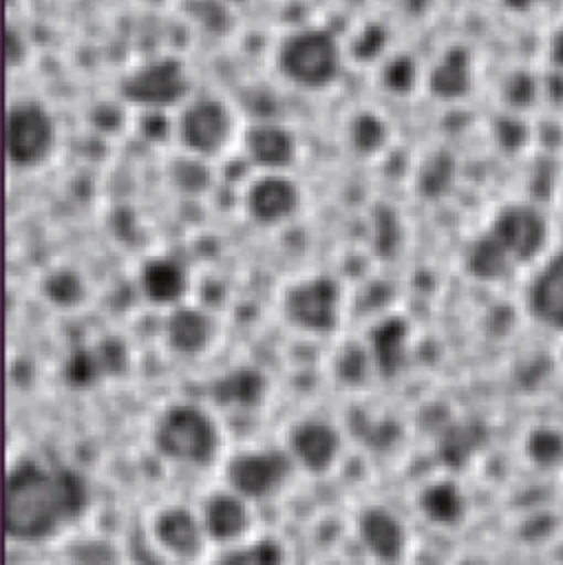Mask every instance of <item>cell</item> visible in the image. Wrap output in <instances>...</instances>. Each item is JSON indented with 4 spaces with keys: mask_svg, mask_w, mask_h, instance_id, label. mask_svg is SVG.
Returning <instances> with one entry per match:
<instances>
[{
    "mask_svg": "<svg viewBox=\"0 0 563 565\" xmlns=\"http://www.w3.org/2000/svg\"><path fill=\"white\" fill-rule=\"evenodd\" d=\"M88 505L84 477L71 466L20 459L4 483V530L15 541H42L77 521Z\"/></svg>",
    "mask_w": 563,
    "mask_h": 565,
    "instance_id": "6da1fadb",
    "label": "cell"
},
{
    "mask_svg": "<svg viewBox=\"0 0 563 565\" xmlns=\"http://www.w3.org/2000/svg\"><path fill=\"white\" fill-rule=\"evenodd\" d=\"M276 64L280 75L291 84L307 90H320L338 79L342 68V49L331 31L305 26L283 38Z\"/></svg>",
    "mask_w": 563,
    "mask_h": 565,
    "instance_id": "7a4b0ae2",
    "label": "cell"
},
{
    "mask_svg": "<svg viewBox=\"0 0 563 565\" xmlns=\"http://www.w3.org/2000/svg\"><path fill=\"white\" fill-rule=\"evenodd\" d=\"M192 88L190 73L179 57L161 55L130 68L119 79V95L139 110H168L185 104Z\"/></svg>",
    "mask_w": 563,
    "mask_h": 565,
    "instance_id": "3957f363",
    "label": "cell"
},
{
    "mask_svg": "<svg viewBox=\"0 0 563 565\" xmlns=\"http://www.w3.org/2000/svg\"><path fill=\"white\" fill-rule=\"evenodd\" d=\"M157 450L174 461L208 463L219 446L214 422L192 404L170 406L155 426Z\"/></svg>",
    "mask_w": 563,
    "mask_h": 565,
    "instance_id": "277c9868",
    "label": "cell"
},
{
    "mask_svg": "<svg viewBox=\"0 0 563 565\" xmlns=\"http://www.w3.org/2000/svg\"><path fill=\"white\" fill-rule=\"evenodd\" d=\"M55 146V124L38 99H15L4 117V154L9 166L26 170L44 163Z\"/></svg>",
    "mask_w": 563,
    "mask_h": 565,
    "instance_id": "5b68a950",
    "label": "cell"
},
{
    "mask_svg": "<svg viewBox=\"0 0 563 565\" xmlns=\"http://www.w3.org/2000/svg\"><path fill=\"white\" fill-rule=\"evenodd\" d=\"M234 132V115L216 97L188 99L174 119V135L185 152L212 159L225 150Z\"/></svg>",
    "mask_w": 563,
    "mask_h": 565,
    "instance_id": "8992f818",
    "label": "cell"
},
{
    "mask_svg": "<svg viewBox=\"0 0 563 565\" xmlns=\"http://www.w3.org/2000/svg\"><path fill=\"white\" fill-rule=\"evenodd\" d=\"M340 285L333 276L316 274L298 280L285 294L283 309L291 324L309 333H329L340 320Z\"/></svg>",
    "mask_w": 563,
    "mask_h": 565,
    "instance_id": "52a82bcc",
    "label": "cell"
},
{
    "mask_svg": "<svg viewBox=\"0 0 563 565\" xmlns=\"http://www.w3.org/2000/svg\"><path fill=\"white\" fill-rule=\"evenodd\" d=\"M289 468V457L280 450H249L230 459L227 483L243 499H261L285 483Z\"/></svg>",
    "mask_w": 563,
    "mask_h": 565,
    "instance_id": "ba28073f",
    "label": "cell"
},
{
    "mask_svg": "<svg viewBox=\"0 0 563 565\" xmlns=\"http://www.w3.org/2000/svg\"><path fill=\"white\" fill-rule=\"evenodd\" d=\"M243 205L258 225H278L296 214L300 190L285 172H261L245 188Z\"/></svg>",
    "mask_w": 563,
    "mask_h": 565,
    "instance_id": "9c48e42d",
    "label": "cell"
},
{
    "mask_svg": "<svg viewBox=\"0 0 563 565\" xmlns=\"http://www.w3.org/2000/svg\"><path fill=\"white\" fill-rule=\"evenodd\" d=\"M243 154L261 172H283L296 159V139L274 119L254 121L243 135Z\"/></svg>",
    "mask_w": 563,
    "mask_h": 565,
    "instance_id": "30bf717a",
    "label": "cell"
},
{
    "mask_svg": "<svg viewBox=\"0 0 563 565\" xmlns=\"http://www.w3.org/2000/svg\"><path fill=\"white\" fill-rule=\"evenodd\" d=\"M490 234L508 252L512 263H517L539 252L543 243V223L532 207L508 205L495 216Z\"/></svg>",
    "mask_w": 563,
    "mask_h": 565,
    "instance_id": "8fae6325",
    "label": "cell"
},
{
    "mask_svg": "<svg viewBox=\"0 0 563 565\" xmlns=\"http://www.w3.org/2000/svg\"><path fill=\"white\" fill-rule=\"evenodd\" d=\"M188 271L172 256H152L141 263L137 271V287L141 296L159 307H177L188 294Z\"/></svg>",
    "mask_w": 563,
    "mask_h": 565,
    "instance_id": "7c38bea8",
    "label": "cell"
},
{
    "mask_svg": "<svg viewBox=\"0 0 563 565\" xmlns=\"http://www.w3.org/2000/svg\"><path fill=\"white\" fill-rule=\"evenodd\" d=\"M289 448L294 459L311 472H325L338 457L340 435L320 419H307L289 430Z\"/></svg>",
    "mask_w": 563,
    "mask_h": 565,
    "instance_id": "4fadbf2b",
    "label": "cell"
},
{
    "mask_svg": "<svg viewBox=\"0 0 563 565\" xmlns=\"http://www.w3.org/2000/svg\"><path fill=\"white\" fill-rule=\"evenodd\" d=\"M406 340H408V324L400 316L380 318L367 335V351L371 355L373 369L380 375H395L406 355Z\"/></svg>",
    "mask_w": 563,
    "mask_h": 565,
    "instance_id": "5bb4252c",
    "label": "cell"
},
{
    "mask_svg": "<svg viewBox=\"0 0 563 565\" xmlns=\"http://www.w3.org/2000/svg\"><path fill=\"white\" fill-rule=\"evenodd\" d=\"M358 532L367 550L384 561L395 563L402 558L406 534L395 514L384 508H367L358 519Z\"/></svg>",
    "mask_w": 563,
    "mask_h": 565,
    "instance_id": "9a60e30c",
    "label": "cell"
},
{
    "mask_svg": "<svg viewBox=\"0 0 563 565\" xmlns=\"http://www.w3.org/2000/svg\"><path fill=\"white\" fill-rule=\"evenodd\" d=\"M212 338V322L208 313L192 305L172 307L166 320V340L172 351L181 355H199Z\"/></svg>",
    "mask_w": 563,
    "mask_h": 565,
    "instance_id": "2e32d148",
    "label": "cell"
},
{
    "mask_svg": "<svg viewBox=\"0 0 563 565\" xmlns=\"http://www.w3.org/2000/svg\"><path fill=\"white\" fill-rule=\"evenodd\" d=\"M203 525L185 508H168L155 519V539L174 556L188 558L201 550Z\"/></svg>",
    "mask_w": 563,
    "mask_h": 565,
    "instance_id": "e0dca14e",
    "label": "cell"
},
{
    "mask_svg": "<svg viewBox=\"0 0 563 565\" xmlns=\"http://www.w3.org/2000/svg\"><path fill=\"white\" fill-rule=\"evenodd\" d=\"M265 386L267 384L261 371L252 366H238L219 375L210 386V395L221 406L252 408L263 402Z\"/></svg>",
    "mask_w": 563,
    "mask_h": 565,
    "instance_id": "ac0fdd59",
    "label": "cell"
},
{
    "mask_svg": "<svg viewBox=\"0 0 563 565\" xmlns=\"http://www.w3.org/2000/svg\"><path fill=\"white\" fill-rule=\"evenodd\" d=\"M247 527V510L236 492H214L203 508V530L214 541H234Z\"/></svg>",
    "mask_w": 563,
    "mask_h": 565,
    "instance_id": "d6986e66",
    "label": "cell"
},
{
    "mask_svg": "<svg viewBox=\"0 0 563 565\" xmlns=\"http://www.w3.org/2000/svg\"><path fill=\"white\" fill-rule=\"evenodd\" d=\"M472 68L468 51L461 46L446 49L428 75V90L439 99H459L470 90Z\"/></svg>",
    "mask_w": 563,
    "mask_h": 565,
    "instance_id": "ffe728a7",
    "label": "cell"
},
{
    "mask_svg": "<svg viewBox=\"0 0 563 565\" xmlns=\"http://www.w3.org/2000/svg\"><path fill=\"white\" fill-rule=\"evenodd\" d=\"M389 139L386 121L373 110H358L347 121V143L360 157L378 154Z\"/></svg>",
    "mask_w": 563,
    "mask_h": 565,
    "instance_id": "44dd1931",
    "label": "cell"
},
{
    "mask_svg": "<svg viewBox=\"0 0 563 565\" xmlns=\"http://www.w3.org/2000/svg\"><path fill=\"white\" fill-rule=\"evenodd\" d=\"M510 265L512 258L490 232L477 236L466 252V269L481 280L501 278Z\"/></svg>",
    "mask_w": 563,
    "mask_h": 565,
    "instance_id": "7402d4cb",
    "label": "cell"
},
{
    "mask_svg": "<svg viewBox=\"0 0 563 565\" xmlns=\"http://www.w3.org/2000/svg\"><path fill=\"white\" fill-rule=\"evenodd\" d=\"M40 291L53 307L75 309L86 298V280L77 269L55 267L42 278Z\"/></svg>",
    "mask_w": 563,
    "mask_h": 565,
    "instance_id": "603a6c76",
    "label": "cell"
},
{
    "mask_svg": "<svg viewBox=\"0 0 563 565\" xmlns=\"http://www.w3.org/2000/svg\"><path fill=\"white\" fill-rule=\"evenodd\" d=\"M530 300L539 313H563V258H554L534 276L530 287Z\"/></svg>",
    "mask_w": 563,
    "mask_h": 565,
    "instance_id": "cb8c5ba5",
    "label": "cell"
},
{
    "mask_svg": "<svg viewBox=\"0 0 563 565\" xmlns=\"http://www.w3.org/2000/svg\"><path fill=\"white\" fill-rule=\"evenodd\" d=\"M205 161L208 159L190 154V152L177 157L170 163V183H172V188L181 194H188V196L203 194L212 183V172H210V166Z\"/></svg>",
    "mask_w": 563,
    "mask_h": 565,
    "instance_id": "d4e9b609",
    "label": "cell"
},
{
    "mask_svg": "<svg viewBox=\"0 0 563 565\" xmlns=\"http://www.w3.org/2000/svg\"><path fill=\"white\" fill-rule=\"evenodd\" d=\"M419 68L413 55L408 53H395L384 60L380 68L382 86L393 95H406L417 86Z\"/></svg>",
    "mask_w": 563,
    "mask_h": 565,
    "instance_id": "484cf974",
    "label": "cell"
},
{
    "mask_svg": "<svg viewBox=\"0 0 563 565\" xmlns=\"http://www.w3.org/2000/svg\"><path fill=\"white\" fill-rule=\"evenodd\" d=\"M453 179V161L444 152H435L424 159V163L417 170V192L424 199H437L450 188Z\"/></svg>",
    "mask_w": 563,
    "mask_h": 565,
    "instance_id": "4316f807",
    "label": "cell"
},
{
    "mask_svg": "<svg viewBox=\"0 0 563 565\" xmlns=\"http://www.w3.org/2000/svg\"><path fill=\"white\" fill-rule=\"evenodd\" d=\"M216 565H283V550L272 539H258L223 552Z\"/></svg>",
    "mask_w": 563,
    "mask_h": 565,
    "instance_id": "83f0119b",
    "label": "cell"
},
{
    "mask_svg": "<svg viewBox=\"0 0 563 565\" xmlns=\"http://www.w3.org/2000/svg\"><path fill=\"white\" fill-rule=\"evenodd\" d=\"M104 377L95 349H75L64 362V380L73 388H88Z\"/></svg>",
    "mask_w": 563,
    "mask_h": 565,
    "instance_id": "f1b7e54d",
    "label": "cell"
},
{
    "mask_svg": "<svg viewBox=\"0 0 563 565\" xmlns=\"http://www.w3.org/2000/svg\"><path fill=\"white\" fill-rule=\"evenodd\" d=\"M371 355L364 347L360 344H349L340 351L338 360H336V371L340 375L342 382L347 384H360L371 366Z\"/></svg>",
    "mask_w": 563,
    "mask_h": 565,
    "instance_id": "f546056e",
    "label": "cell"
},
{
    "mask_svg": "<svg viewBox=\"0 0 563 565\" xmlns=\"http://www.w3.org/2000/svg\"><path fill=\"white\" fill-rule=\"evenodd\" d=\"M373 243L380 254H393L400 245V223L393 210L380 207L373 216Z\"/></svg>",
    "mask_w": 563,
    "mask_h": 565,
    "instance_id": "4dcf8cb0",
    "label": "cell"
},
{
    "mask_svg": "<svg viewBox=\"0 0 563 565\" xmlns=\"http://www.w3.org/2000/svg\"><path fill=\"white\" fill-rule=\"evenodd\" d=\"M422 510H424L426 516H431L435 521L453 519V514L457 510V501H455L453 490L448 486H431L422 494Z\"/></svg>",
    "mask_w": 563,
    "mask_h": 565,
    "instance_id": "1f68e13d",
    "label": "cell"
},
{
    "mask_svg": "<svg viewBox=\"0 0 563 565\" xmlns=\"http://www.w3.org/2000/svg\"><path fill=\"white\" fill-rule=\"evenodd\" d=\"M384 44H386V31L380 24L371 22V24H364L360 33L353 38L351 51L358 60H373L382 53Z\"/></svg>",
    "mask_w": 563,
    "mask_h": 565,
    "instance_id": "d6a6232c",
    "label": "cell"
},
{
    "mask_svg": "<svg viewBox=\"0 0 563 565\" xmlns=\"http://www.w3.org/2000/svg\"><path fill=\"white\" fill-rule=\"evenodd\" d=\"M95 355L99 360V366H102V373L104 375H117L126 369V362H128V353H126V347L121 340L117 338H104L102 342H97L95 347Z\"/></svg>",
    "mask_w": 563,
    "mask_h": 565,
    "instance_id": "836d02e7",
    "label": "cell"
},
{
    "mask_svg": "<svg viewBox=\"0 0 563 565\" xmlns=\"http://www.w3.org/2000/svg\"><path fill=\"white\" fill-rule=\"evenodd\" d=\"M139 115L137 128L148 141H166L170 132H174V121L166 110H141Z\"/></svg>",
    "mask_w": 563,
    "mask_h": 565,
    "instance_id": "e575fe53",
    "label": "cell"
},
{
    "mask_svg": "<svg viewBox=\"0 0 563 565\" xmlns=\"http://www.w3.org/2000/svg\"><path fill=\"white\" fill-rule=\"evenodd\" d=\"M4 51H7L9 68H18L24 64L29 44H26L24 35L13 24H7V29H4Z\"/></svg>",
    "mask_w": 563,
    "mask_h": 565,
    "instance_id": "d590c367",
    "label": "cell"
},
{
    "mask_svg": "<svg viewBox=\"0 0 563 565\" xmlns=\"http://www.w3.org/2000/svg\"><path fill=\"white\" fill-rule=\"evenodd\" d=\"M400 4L408 15H422L431 9L433 0H400Z\"/></svg>",
    "mask_w": 563,
    "mask_h": 565,
    "instance_id": "8d00e7d4",
    "label": "cell"
},
{
    "mask_svg": "<svg viewBox=\"0 0 563 565\" xmlns=\"http://www.w3.org/2000/svg\"><path fill=\"white\" fill-rule=\"evenodd\" d=\"M554 60L563 68V33L554 40Z\"/></svg>",
    "mask_w": 563,
    "mask_h": 565,
    "instance_id": "74e56055",
    "label": "cell"
}]
</instances>
